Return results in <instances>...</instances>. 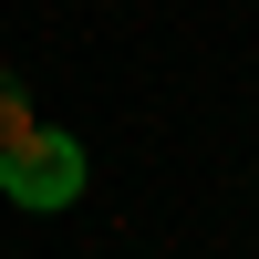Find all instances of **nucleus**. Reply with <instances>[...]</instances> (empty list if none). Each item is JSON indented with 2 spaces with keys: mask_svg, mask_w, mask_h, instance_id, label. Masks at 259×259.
Masks as SVG:
<instances>
[{
  "mask_svg": "<svg viewBox=\"0 0 259 259\" xmlns=\"http://www.w3.org/2000/svg\"><path fill=\"white\" fill-rule=\"evenodd\" d=\"M83 177H94V166H83V145L62 135V124H31V135L0 145V197L31 207V218H62V207L83 197Z\"/></svg>",
  "mask_w": 259,
  "mask_h": 259,
  "instance_id": "f257e3e1",
  "label": "nucleus"
},
{
  "mask_svg": "<svg viewBox=\"0 0 259 259\" xmlns=\"http://www.w3.org/2000/svg\"><path fill=\"white\" fill-rule=\"evenodd\" d=\"M31 124H41V114H31V94H21V83H11V62H0V145H11V135H31Z\"/></svg>",
  "mask_w": 259,
  "mask_h": 259,
  "instance_id": "f03ea898",
  "label": "nucleus"
}]
</instances>
